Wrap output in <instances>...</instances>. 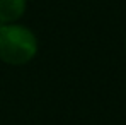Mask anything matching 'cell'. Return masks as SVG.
Masks as SVG:
<instances>
[{
    "label": "cell",
    "instance_id": "cell-1",
    "mask_svg": "<svg viewBox=\"0 0 126 125\" xmlns=\"http://www.w3.org/2000/svg\"><path fill=\"white\" fill-rule=\"evenodd\" d=\"M39 40L36 33L21 22L0 26V62L10 67H22L36 58Z\"/></svg>",
    "mask_w": 126,
    "mask_h": 125
},
{
    "label": "cell",
    "instance_id": "cell-2",
    "mask_svg": "<svg viewBox=\"0 0 126 125\" xmlns=\"http://www.w3.org/2000/svg\"><path fill=\"white\" fill-rule=\"evenodd\" d=\"M27 10V0H0V26L16 24Z\"/></svg>",
    "mask_w": 126,
    "mask_h": 125
},
{
    "label": "cell",
    "instance_id": "cell-4",
    "mask_svg": "<svg viewBox=\"0 0 126 125\" xmlns=\"http://www.w3.org/2000/svg\"><path fill=\"white\" fill-rule=\"evenodd\" d=\"M125 91H126V81H125Z\"/></svg>",
    "mask_w": 126,
    "mask_h": 125
},
{
    "label": "cell",
    "instance_id": "cell-3",
    "mask_svg": "<svg viewBox=\"0 0 126 125\" xmlns=\"http://www.w3.org/2000/svg\"><path fill=\"white\" fill-rule=\"evenodd\" d=\"M125 51H126V38H125Z\"/></svg>",
    "mask_w": 126,
    "mask_h": 125
}]
</instances>
